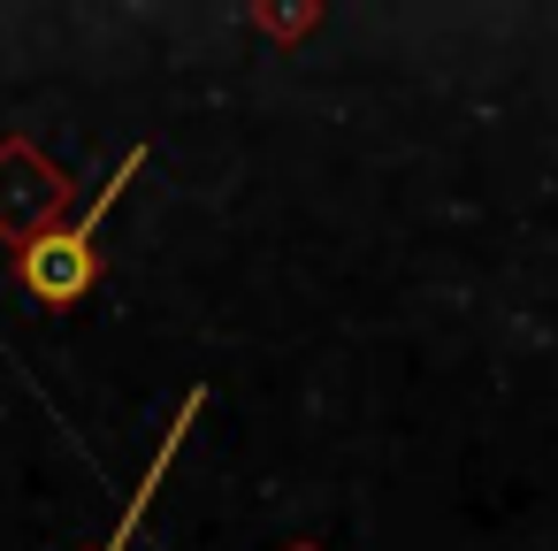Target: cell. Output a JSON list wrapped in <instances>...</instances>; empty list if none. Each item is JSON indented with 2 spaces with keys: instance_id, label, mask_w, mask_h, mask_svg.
I'll list each match as a JSON object with an SVG mask.
<instances>
[{
  "instance_id": "6da1fadb",
  "label": "cell",
  "mask_w": 558,
  "mask_h": 551,
  "mask_svg": "<svg viewBox=\"0 0 558 551\" xmlns=\"http://www.w3.org/2000/svg\"><path fill=\"white\" fill-rule=\"evenodd\" d=\"M146 169V154H123V169L100 184V200L77 215V223H62V230H39L24 253H16V284L39 299V307H77L93 284H100V223H108V207L123 200V184Z\"/></svg>"
},
{
  "instance_id": "7a4b0ae2",
  "label": "cell",
  "mask_w": 558,
  "mask_h": 551,
  "mask_svg": "<svg viewBox=\"0 0 558 551\" xmlns=\"http://www.w3.org/2000/svg\"><path fill=\"white\" fill-rule=\"evenodd\" d=\"M199 414H207V391H192V398H184V414L169 421V436H161V452H154V467H146V482L131 490V505H123V520H116V536H108L100 551H131V536H138V520L154 513V490H161V475H169V459L184 452V429H192Z\"/></svg>"
}]
</instances>
